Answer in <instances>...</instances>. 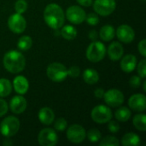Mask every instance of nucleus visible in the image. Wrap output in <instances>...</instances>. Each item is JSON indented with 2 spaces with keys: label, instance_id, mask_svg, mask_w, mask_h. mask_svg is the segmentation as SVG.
Segmentation results:
<instances>
[{
  "label": "nucleus",
  "instance_id": "f8f14e48",
  "mask_svg": "<svg viewBox=\"0 0 146 146\" xmlns=\"http://www.w3.org/2000/svg\"><path fill=\"white\" fill-rule=\"evenodd\" d=\"M86 14L85 10L77 5L70 6L66 10V17L73 24H81L86 20Z\"/></svg>",
  "mask_w": 146,
  "mask_h": 146
},
{
  "label": "nucleus",
  "instance_id": "a878e982",
  "mask_svg": "<svg viewBox=\"0 0 146 146\" xmlns=\"http://www.w3.org/2000/svg\"><path fill=\"white\" fill-rule=\"evenodd\" d=\"M12 91V85L7 79H0V98L8 97Z\"/></svg>",
  "mask_w": 146,
  "mask_h": 146
},
{
  "label": "nucleus",
  "instance_id": "2eb2a0df",
  "mask_svg": "<svg viewBox=\"0 0 146 146\" xmlns=\"http://www.w3.org/2000/svg\"><path fill=\"white\" fill-rule=\"evenodd\" d=\"M10 110L14 114H21L27 109V100L22 96H15L9 103Z\"/></svg>",
  "mask_w": 146,
  "mask_h": 146
},
{
  "label": "nucleus",
  "instance_id": "cd10ccee",
  "mask_svg": "<svg viewBox=\"0 0 146 146\" xmlns=\"http://www.w3.org/2000/svg\"><path fill=\"white\" fill-rule=\"evenodd\" d=\"M86 137L88 139V140L92 143H96V142H98L101 138H102V135H101V133L98 129H96V128H92V129H90L88 131V133H86Z\"/></svg>",
  "mask_w": 146,
  "mask_h": 146
},
{
  "label": "nucleus",
  "instance_id": "423d86ee",
  "mask_svg": "<svg viewBox=\"0 0 146 146\" xmlns=\"http://www.w3.org/2000/svg\"><path fill=\"white\" fill-rule=\"evenodd\" d=\"M91 117L96 123L104 124L109 122L112 119V111L108 106L100 104L93 108L91 113Z\"/></svg>",
  "mask_w": 146,
  "mask_h": 146
},
{
  "label": "nucleus",
  "instance_id": "9d476101",
  "mask_svg": "<svg viewBox=\"0 0 146 146\" xmlns=\"http://www.w3.org/2000/svg\"><path fill=\"white\" fill-rule=\"evenodd\" d=\"M38 141L42 146H54L58 142V136L55 130L47 127L39 132L38 135Z\"/></svg>",
  "mask_w": 146,
  "mask_h": 146
},
{
  "label": "nucleus",
  "instance_id": "f3484780",
  "mask_svg": "<svg viewBox=\"0 0 146 146\" xmlns=\"http://www.w3.org/2000/svg\"><path fill=\"white\" fill-rule=\"evenodd\" d=\"M137 66V57L134 55L128 54L122 56L121 61V68L125 73L133 72Z\"/></svg>",
  "mask_w": 146,
  "mask_h": 146
},
{
  "label": "nucleus",
  "instance_id": "ddd939ff",
  "mask_svg": "<svg viewBox=\"0 0 146 146\" xmlns=\"http://www.w3.org/2000/svg\"><path fill=\"white\" fill-rule=\"evenodd\" d=\"M115 34L118 39L125 44H129L133 42L135 38L134 30L130 26L125 24L118 27V28L115 31Z\"/></svg>",
  "mask_w": 146,
  "mask_h": 146
},
{
  "label": "nucleus",
  "instance_id": "412c9836",
  "mask_svg": "<svg viewBox=\"0 0 146 146\" xmlns=\"http://www.w3.org/2000/svg\"><path fill=\"white\" fill-rule=\"evenodd\" d=\"M83 80L88 85H94L99 80V74L94 68H86L83 72Z\"/></svg>",
  "mask_w": 146,
  "mask_h": 146
},
{
  "label": "nucleus",
  "instance_id": "473e14b6",
  "mask_svg": "<svg viewBox=\"0 0 146 146\" xmlns=\"http://www.w3.org/2000/svg\"><path fill=\"white\" fill-rule=\"evenodd\" d=\"M138 74L139 75L140 78L145 79L146 76V61L145 59H143L139 62V63L138 64Z\"/></svg>",
  "mask_w": 146,
  "mask_h": 146
},
{
  "label": "nucleus",
  "instance_id": "2f4dec72",
  "mask_svg": "<svg viewBox=\"0 0 146 146\" xmlns=\"http://www.w3.org/2000/svg\"><path fill=\"white\" fill-rule=\"evenodd\" d=\"M86 21L88 23V25H90V26H96L99 22L98 15V14H94V13H90L88 15L86 16Z\"/></svg>",
  "mask_w": 146,
  "mask_h": 146
},
{
  "label": "nucleus",
  "instance_id": "4be33fe9",
  "mask_svg": "<svg viewBox=\"0 0 146 146\" xmlns=\"http://www.w3.org/2000/svg\"><path fill=\"white\" fill-rule=\"evenodd\" d=\"M121 145L123 146H137L140 145V138L133 133H126L121 139Z\"/></svg>",
  "mask_w": 146,
  "mask_h": 146
},
{
  "label": "nucleus",
  "instance_id": "1a4fd4ad",
  "mask_svg": "<svg viewBox=\"0 0 146 146\" xmlns=\"http://www.w3.org/2000/svg\"><path fill=\"white\" fill-rule=\"evenodd\" d=\"M103 98L107 105L113 108L119 107L124 103V95L118 89L108 90L106 92H104Z\"/></svg>",
  "mask_w": 146,
  "mask_h": 146
},
{
  "label": "nucleus",
  "instance_id": "5701e85b",
  "mask_svg": "<svg viewBox=\"0 0 146 146\" xmlns=\"http://www.w3.org/2000/svg\"><path fill=\"white\" fill-rule=\"evenodd\" d=\"M61 30V35L62 38H64L67 40H73L77 36V30L74 27L71 25H66L64 27H62Z\"/></svg>",
  "mask_w": 146,
  "mask_h": 146
},
{
  "label": "nucleus",
  "instance_id": "c9c22d12",
  "mask_svg": "<svg viewBox=\"0 0 146 146\" xmlns=\"http://www.w3.org/2000/svg\"><path fill=\"white\" fill-rule=\"evenodd\" d=\"M109 125H108V128L110 130V133H116L119 130H120V125L117 121H109Z\"/></svg>",
  "mask_w": 146,
  "mask_h": 146
},
{
  "label": "nucleus",
  "instance_id": "393cba45",
  "mask_svg": "<svg viewBox=\"0 0 146 146\" xmlns=\"http://www.w3.org/2000/svg\"><path fill=\"white\" fill-rule=\"evenodd\" d=\"M133 123L135 128L141 132L146 131V115L145 114H138L133 119Z\"/></svg>",
  "mask_w": 146,
  "mask_h": 146
},
{
  "label": "nucleus",
  "instance_id": "a19ab883",
  "mask_svg": "<svg viewBox=\"0 0 146 146\" xmlns=\"http://www.w3.org/2000/svg\"><path fill=\"white\" fill-rule=\"evenodd\" d=\"M89 38L92 40H95L96 38H97V33L95 31H92L89 33Z\"/></svg>",
  "mask_w": 146,
  "mask_h": 146
},
{
  "label": "nucleus",
  "instance_id": "9b49d317",
  "mask_svg": "<svg viewBox=\"0 0 146 146\" xmlns=\"http://www.w3.org/2000/svg\"><path fill=\"white\" fill-rule=\"evenodd\" d=\"M86 137V132L85 128L79 124L71 125L67 130V138L68 141L74 144H80L83 142Z\"/></svg>",
  "mask_w": 146,
  "mask_h": 146
},
{
  "label": "nucleus",
  "instance_id": "4468645a",
  "mask_svg": "<svg viewBox=\"0 0 146 146\" xmlns=\"http://www.w3.org/2000/svg\"><path fill=\"white\" fill-rule=\"evenodd\" d=\"M129 107L137 112H143L146 109V97L144 94H134L128 100Z\"/></svg>",
  "mask_w": 146,
  "mask_h": 146
},
{
  "label": "nucleus",
  "instance_id": "37998d69",
  "mask_svg": "<svg viewBox=\"0 0 146 146\" xmlns=\"http://www.w3.org/2000/svg\"><path fill=\"white\" fill-rule=\"evenodd\" d=\"M143 86H144V91L145 92L146 91V81H144V84H143Z\"/></svg>",
  "mask_w": 146,
  "mask_h": 146
},
{
  "label": "nucleus",
  "instance_id": "f257e3e1",
  "mask_svg": "<svg viewBox=\"0 0 146 146\" xmlns=\"http://www.w3.org/2000/svg\"><path fill=\"white\" fill-rule=\"evenodd\" d=\"M44 20L52 29H60L64 23L65 16L62 9L56 3L48 4L44 11Z\"/></svg>",
  "mask_w": 146,
  "mask_h": 146
},
{
  "label": "nucleus",
  "instance_id": "c85d7f7f",
  "mask_svg": "<svg viewBox=\"0 0 146 146\" xmlns=\"http://www.w3.org/2000/svg\"><path fill=\"white\" fill-rule=\"evenodd\" d=\"M99 145L101 146H118L120 142L118 139L114 136H107L101 140Z\"/></svg>",
  "mask_w": 146,
  "mask_h": 146
},
{
  "label": "nucleus",
  "instance_id": "0eeeda50",
  "mask_svg": "<svg viewBox=\"0 0 146 146\" xmlns=\"http://www.w3.org/2000/svg\"><path fill=\"white\" fill-rule=\"evenodd\" d=\"M92 4L95 12L101 16L111 15L116 8L115 0H95Z\"/></svg>",
  "mask_w": 146,
  "mask_h": 146
},
{
  "label": "nucleus",
  "instance_id": "c756f323",
  "mask_svg": "<svg viewBox=\"0 0 146 146\" xmlns=\"http://www.w3.org/2000/svg\"><path fill=\"white\" fill-rule=\"evenodd\" d=\"M27 9V3L26 0H17L15 3V13L23 14Z\"/></svg>",
  "mask_w": 146,
  "mask_h": 146
},
{
  "label": "nucleus",
  "instance_id": "ea45409f",
  "mask_svg": "<svg viewBox=\"0 0 146 146\" xmlns=\"http://www.w3.org/2000/svg\"><path fill=\"white\" fill-rule=\"evenodd\" d=\"M77 3L84 7H90L92 4V0H76Z\"/></svg>",
  "mask_w": 146,
  "mask_h": 146
},
{
  "label": "nucleus",
  "instance_id": "20e7f679",
  "mask_svg": "<svg viewBox=\"0 0 146 146\" xmlns=\"http://www.w3.org/2000/svg\"><path fill=\"white\" fill-rule=\"evenodd\" d=\"M20 129V121L18 118L9 115L3 120L0 125V133L6 138L15 136Z\"/></svg>",
  "mask_w": 146,
  "mask_h": 146
},
{
  "label": "nucleus",
  "instance_id": "f704fd0d",
  "mask_svg": "<svg viewBox=\"0 0 146 146\" xmlns=\"http://www.w3.org/2000/svg\"><path fill=\"white\" fill-rule=\"evenodd\" d=\"M129 85L133 88H139L141 86V79H140V77L137 76V75H134V76L131 77V79L129 80Z\"/></svg>",
  "mask_w": 146,
  "mask_h": 146
},
{
  "label": "nucleus",
  "instance_id": "79ce46f5",
  "mask_svg": "<svg viewBox=\"0 0 146 146\" xmlns=\"http://www.w3.org/2000/svg\"><path fill=\"white\" fill-rule=\"evenodd\" d=\"M12 142L9 140V139H6L5 141H3V145H7V146H9V145H12Z\"/></svg>",
  "mask_w": 146,
  "mask_h": 146
},
{
  "label": "nucleus",
  "instance_id": "bb28decb",
  "mask_svg": "<svg viewBox=\"0 0 146 146\" xmlns=\"http://www.w3.org/2000/svg\"><path fill=\"white\" fill-rule=\"evenodd\" d=\"M33 44V40L31 37L27 35H24L21 37L17 42V46L21 50H28Z\"/></svg>",
  "mask_w": 146,
  "mask_h": 146
},
{
  "label": "nucleus",
  "instance_id": "7c9ffc66",
  "mask_svg": "<svg viewBox=\"0 0 146 146\" xmlns=\"http://www.w3.org/2000/svg\"><path fill=\"white\" fill-rule=\"evenodd\" d=\"M67 126H68L67 121H66L64 118H62V117H61V118H58V119L56 121L55 124H54L55 129L57 130V131H60V132L64 131V130L67 128Z\"/></svg>",
  "mask_w": 146,
  "mask_h": 146
},
{
  "label": "nucleus",
  "instance_id": "6e6552de",
  "mask_svg": "<svg viewBox=\"0 0 146 146\" xmlns=\"http://www.w3.org/2000/svg\"><path fill=\"white\" fill-rule=\"evenodd\" d=\"M8 27L14 33H22L27 27V21L21 14L15 13L9 17Z\"/></svg>",
  "mask_w": 146,
  "mask_h": 146
},
{
  "label": "nucleus",
  "instance_id": "58836bf2",
  "mask_svg": "<svg viewBox=\"0 0 146 146\" xmlns=\"http://www.w3.org/2000/svg\"><path fill=\"white\" fill-rule=\"evenodd\" d=\"M104 90L103 88H98L95 90L94 92V95L97 98H103L104 95Z\"/></svg>",
  "mask_w": 146,
  "mask_h": 146
},
{
  "label": "nucleus",
  "instance_id": "dca6fc26",
  "mask_svg": "<svg viewBox=\"0 0 146 146\" xmlns=\"http://www.w3.org/2000/svg\"><path fill=\"white\" fill-rule=\"evenodd\" d=\"M108 56L110 60L112 61H118L120 60L124 54V49L121 44L119 42H113L112 44H110L108 50Z\"/></svg>",
  "mask_w": 146,
  "mask_h": 146
},
{
  "label": "nucleus",
  "instance_id": "4c0bfd02",
  "mask_svg": "<svg viewBox=\"0 0 146 146\" xmlns=\"http://www.w3.org/2000/svg\"><path fill=\"white\" fill-rule=\"evenodd\" d=\"M138 49H139V53L144 56L145 57L146 56V40L145 39H142L139 45H138Z\"/></svg>",
  "mask_w": 146,
  "mask_h": 146
},
{
  "label": "nucleus",
  "instance_id": "f03ea898",
  "mask_svg": "<svg viewBox=\"0 0 146 146\" xmlns=\"http://www.w3.org/2000/svg\"><path fill=\"white\" fill-rule=\"evenodd\" d=\"M3 66L8 72L17 74L25 68L26 59L21 52L11 50L3 56Z\"/></svg>",
  "mask_w": 146,
  "mask_h": 146
},
{
  "label": "nucleus",
  "instance_id": "6ab92c4d",
  "mask_svg": "<svg viewBox=\"0 0 146 146\" xmlns=\"http://www.w3.org/2000/svg\"><path fill=\"white\" fill-rule=\"evenodd\" d=\"M38 117L39 121L44 125H50L55 119V114L50 108L44 107L39 110Z\"/></svg>",
  "mask_w": 146,
  "mask_h": 146
},
{
  "label": "nucleus",
  "instance_id": "7ed1b4c3",
  "mask_svg": "<svg viewBox=\"0 0 146 146\" xmlns=\"http://www.w3.org/2000/svg\"><path fill=\"white\" fill-rule=\"evenodd\" d=\"M48 78L54 82H62L68 77V68L61 62H52L46 69Z\"/></svg>",
  "mask_w": 146,
  "mask_h": 146
},
{
  "label": "nucleus",
  "instance_id": "e433bc0d",
  "mask_svg": "<svg viewBox=\"0 0 146 146\" xmlns=\"http://www.w3.org/2000/svg\"><path fill=\"white\" fill-rule=\"evenodd\" d=\"M8 110H9V105L7 102L4 99L0 98V117L4 115L8 112Z\"/></svg>",
  "mask_w": 146,
  "mask_h": 146
},
{
  "label": "nucleus",
  "instance_id": "aec40b11",
  "mask_svg": "<svg viewBox=\"0 0 146 146\" xmlns=\"http://www.w3.org/2000/svg\"><path fill=\"white\" fill-rule=\"evenodd\" d=\"M115 30L111 25H105L101 27L99 31V37L103 41L109 42L115 38Z\"/></svg>",
  "mask_w": 146,
  "mask_h": 146
},
{
  "label": "nucleus",
  "instance_id": "72a5a7b5",
  "mask_svg": "<svg viewBox=\"0 0 146 146\" xmlns=\"http://www.w3.org/2000/svg\"><path fill=\"white\" fill-rule=\"evenodd\" d=\"M80 74V69L78 66H72L68 69V75L72 78H77Z\"/></svg>",
  "mask_w": 146,
  "mask_h": 146
},
{
  "label": "nucleus",
  "instance_id": "b1692460",
  "mask_svg": "<svg viewBox=\"0 0 146 146\" xmlns=\"http://www.w3.org/2000/svg\"><path fill=\"white\" fill-rule=\"evenodd\" d=\"M131 110L127 107H120L115 113V116L117 121L121 122H126L131 118Z\"/></svg>",
  "mask_w": 146,
  "mask_h": 146
},
{
  "label": "nucleus",
  "instance_id": "a211bd4d",
  "mask_svg": "<svg viewBox=\"0 0 146 146\" xmlns=\"http://www.w3.org/2000/svg\"><path fill=\"white\" fill-rule=\"evenodd\" d=\"M13 86H14L15 91L18 94L24 95L27 92V91L29 89V82L25 76L19 75L14 79Z\"/></svg>",
  "mask_w": 146,
  "mask_h": 146
},
{
  "label": "nucleus",
  "instance_id": "39448f33",
  "mask_svg": "<svg viewBox=\"0 0 146 146\" xmlns=\"http://www.w3.org/2000/svg\"><path fill=\"white\" fill-rule=\"evenodd\" d=\"M106 54L105 45L99 41H94L89 44L86 50V57L92 62L102 61Z\"/></svg>",
  "mask_w": 146,
  "mask_h": 146
}]
</instances>
